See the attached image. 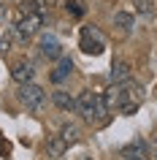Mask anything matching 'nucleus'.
<instances>
[{
	"instance_id": "nucleus-7",
	"label": "nucleus",
	"mask_w": 157,
	"mask_h": 160,
	"mask_svg": "<svg viewBox=\"0 0 157 160\" xmlns=\"http://www.w3.org/2000/svg\"><path fill=\"white\" fill-rule=\"evenodd\" d=\"M38 52H41L46 60H60V57H62V46H60L57 35L43 33L41 38H38Z\"/></svg>"
},
{
	"instance_id": "nucleus-9",
	"label": "nucleus",
	"mask_w": 157,
	"mask_h": 160,
	"mask_svg": "<svg viewBox=\"0 0 157 160\" xmlns=\"http://www.w3.org/2000/svg\"><path fill=\"white\" fill-rule=\"evenodd\" d=\"M68 147H71V144H68L62 136H52L49 141H46V158L49 160H60L68 152Z\"/></svg>"
},
{
	"instance_id": "nucleus-10",
	"label": "nucleus",
	"mask_w": 157,
	"mask_h": 160,
	"mask_svg": "<svg viewBox=\"0 0 157 160\" xmlns=\"http://www.w3.org/2000/svg\"><path fill=\"white\" fill-rule=\"evenodd\" d=\"M52 103H54L60 111H68V114L76 111V98L71 92H65V90H54V92H52Z\"/></svg>"
},
{
	"instance_id": "nucleus-17",
	"label": "nucleus",
	"mask_w": 157,
	"mask_h": 160,
	"mask_svg": "<svg viewBox=\"0 0 157 160\" xmlns=\"http://www.w3.org/2000/svg\"><path fill=\"white\" fill-rule=\"evenodd\" d=\"M133 6H135L138 14H152V6H155V3H152V0H133Z\"/></svg>"
},
{
	"instance_id": "nucleus-18",
	"label": "nucleus",
	"mask_w": 157,
	"mask_h": 160,
	"mask_svg": "<svg viewBox=\"0 0 157 160\" xmlns=\"http://www.w3.org/2000/svg\"><path fill=\"white\" fill-rule=\"evenodd\" d=\"M8 49H11V38H8V33L0 27V54H8Z\"/></svg>"
},
{
	"instance_id": "nucleus-13",
	"label": "nucleus",
	"mask_w": 157,
	"mask_h": 160,
	"mask_svg": "<svg viewBox=\"0 0 157 160\" xmlns=\"http://www.w3.org/2000/svg\"><path fill=\"white\" fill-rule=\"evenodd\" d=\"M111 25L119 27L122 33H130L133 25H135V17H133V14H127V11H116L114 17H111Z\"/></svg>"
},
{
	"instance_id": "nucleus-3",
	"label": "nucleus",
	"mask_w": 157,
	"mask_h": 160,
	"mask_svg": "<svg viewBox=\"0 0 157 160\" xmlns=\"http://www.w3.org/2000/svg\"><path fill=\"white\" fill-rule=\"evenodd\" d=\"M41 25H43V17H35V14H22V19H19L11 30H14V38H17L19 43H27L30 38H35V35H38Z\"/></svg>"
},
{
	"instance_id": "nucleus-19",
	"label": "nucleus",
	"mask_w": 157,
	"mask_h": 160,
	"mask_svg": "<svg viewBox=\"0 0 157 160\" xmlns=\"http://www.w3.org/2000/svg\"><path fill=\"white\" fill-rule=\"evenodd\" d=\"M149 149L155 152V158H157V133H155V136H152V144H149Z\"/></svg>"
},
{
	"instance_id": "nucleus-16",
	"label": "nucleus",
	"mask_w": 157,
	"mask_h": 160,
	"mask_svg": "<svg viewBox=\"0 0 157 160\" xmlns=\"http://www.w3.org/2000/svg\"><path fill=\"white\" fill-rule=\"evenodd\" d=\"M60 136H62L68 144H76L79 138H81V130H79V125H73V122H65L62 130H60Z\"/></svg>"
},
{
	"instance_id": "nucleus-14",
	"label": "nucleus",
	"mask_w": 157,
	"mask_h": 160,
	"mask_svg": "<svg viewBox=\"0 0 157 160\" xmlns=\"http://www.w3.org/2000/svg\"><path fill=\"white\" fill-rule=\"evenodd\" d=\"M65 14L71 19H84L87 17V3L84 0H65Z\"/></svg>"
},
{
	"instance_id": "nucleus-2",
	"label": "nucleus",
	"mask_w": 157,
	"mask_h": 160,
	"mask_svg": "<svg viewBox=\"0 0 157 160\" xmlns=\"http://www.w3.org/2000/svg\"><path fill=\"white\" fill-rule=\"evenodd\" d=\"M79 46H81L84 54H103L106 52V38L95 25L81 27V35H79Z\"/></svg>"
},
{
	"instance_id": "nucleus-6",
	"label": "nucleus",
	"mask_w": 157,
	"mask_h": 160,
	"mask_svg": "<svg viewBox=\"0 0 157 160\" xmlns=\"http://www.w3.org/2000/svg\"><path fill=\"white\" fill-rule=\"evenodd\" d=\"M33 76H35V65H33V60H17L14 65H11V79L17 82V84H27V82H33Z\"/></svg>"
},
{
	"instance_id": "nucleus-8",
	"label": "nucleus",
	"mask_w": 157,
	"mask_h": 160,
	"mask_svg": "<svg viewBox=\"0 0 157 160\" xmlns=\"http://www.w3.org/2000/svg\"><path fill=\"white\" fill-rule=\"evenodd\" d=\"M71 73H73V60H71V57H60L57 60V68L49 73V79L54 82V84H62Z\"/></svg>"
},
{
	"instance_id": "nucleus-5",
	"label": "nucleus",
	"mask_w": 157,
	"mask_h": 160,
	"mask_svg": "<svg viewBox=\"0 0 157 160\" xmlns=\"http://www.w3.org/2000/svg\"><path fill=\"white\" fill-rule=\"evenodd\" d=\"M19 101L25 103L30 111H38L46 103V92H43L41 84H35V82H27V84H19Z\"/></svg>"
},
{
	"instance_id": "nucleus-15",
	"label": "nucleus",
	"mask_w": 157,
	"mask_h": 160,
	"mask_svg": "<svg viewBox=\"0 0 157 160\" xmlns=\"http://www.w3.org/2000/svg\"><path fill=\"white\" fill-rule=\"evenodd\" d=\"M146 141H141V138H135V141H130L127 144V147H125L122 149V155L125 158H144V155H146Z\"/></svg>"
},
{
	"instance_id": "nucleus-1",
	"label": "nucleus",
	"mask_w": 157,
	"mask_h": 160,
	"mask_svg": "<svg viewBox=\"0 0 157 160\" xmlns=\"http://www.w3.org/2000/svg\"><path fill=\"white\" fill-rule=\"evenodd\" d=\"M144 98H146V90H144V84H138V82H122V98H119V111H122L125 117H130V114H135L138 111V106L144 103Z\"/></svg>"
},
{
	"instance_id": "nucleus-20",
	"label": "nucleus",
	"mask_w": 157,
	"mask_h": 160,
	"mask_svg": "<svg viewBox=\"0 0 157 160\" xmlns=\"http://www.w3.org/2000/svg\"><path fill=\"white\" fill-rule=\"evenodd\" d=\"M127 160H144V158H127Z\"/></svg>"
},
{
	"instance_id": "nucleus-12",
	"label": "nucleus",
	"mask_w": 157,
	"mask_h": 160,
	"mask_svg": "<svg viewBox=\"0 0 157 160\" xmlns=\"http://www.w3.org/2000/svg\"><path fill=\"white\" fill-rule=\"evenodd\" d=\"M127 79H130V62H127V60H114V62H111V82L122 84Z\"/></svg>"
},
{
	"instance_id": "nucleus-4",
	"label": "nucleus",
	"mask_w": 157,
	"mask_h": 160,
	"mask_svg": "<svg viewBox=\"0 0 157 160\" xmlns=\"http://www.w3.org/2000/svg\"><path fill=\"white\" fill-rule=\"evenodd\" d=\"M76 111L81 114L84 122H100L98 119V95L92 92V90H81L79 98H76Z\"/></svg>"
},
{
	"instance_id": "nucleus-11",
	"label": "nucleus",
	"mask_w": 157,
	"mask_h": 160,
	"mask_svg": "<svg viewBox=\"0 0 157 160\" xmlns=\"http://www.w3.org/2000/svg\"><path fill=\"white\" fill-rule=\"evenodd\" d=\"M19 11H22V14H35V17L46 19L49 6H46V0H22V3H19Z\"/></svg>"
}]
</instances>
